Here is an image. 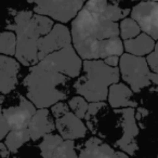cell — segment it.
I'll return each instance as SVG.
<instances>
[{
	"label": "cell",
	"mask_w": 158,
	"mask_h": 158,
	"mask_svg": "<svg viewBox=\"0 0 158 158\" xmlns=\"http://www.w3.org/2000/svg\"><path fill=\"white\" fill-rule=\"evenodd\" d=\"M34 5V12L60 23H67L84 8V0H27Z\"/></svg>",
	"instance_id": "6"
},
{
	"label": "cell",
	"mask_w": 158,
	"mask_h": 158,
	"mask_svg": "<svg viewBox=\"0 0 158 158\" xmlns=\"http://www.w3.org/2000/svg\"><path fill=\"white\" fill-rule=\"evenodd\" d=\"M108 104L112 108L138 107V103L133 99V91L129 86L120 82L113 84L108 88L107 93Z\"/></svg>",
	"instance_id": "16"
},
{
	"label": "cell",
	"mask_w": 158,
	"mask_h": 158,
	"mask_svg": "<svg viewBox=\"0 0 158 158\" xmlns=\"http://www.w3.org/2000/svg\"><path fill=\"white\" fill-rule=\"evenodd\" d=\"M141 34L139 24L132 18H125L119 24V37L123 40L131 39Z\"/></svg>",
	"instance_id": "22"
},
{
	"label": "cell",
	"mask_w": 158,
	"mask_h": 158,
	"mask_svg": "<svg viewBox=\"0 0 158 158\" xmlns=\"http://www.w3.org/2000/svg\"><path fill=\"white\" fill-rule=\"evenodd\" d=\"M120 79L117 67H110L103 60H85L82 74L74 84V90L89 102H104L108 88Z\"/></svg>",
	"instance_id": "4"
},
{
	"label": "cell",
	"mask_w": 158,
	"mask_h": 158,
	"mask_svg": "<svg viewBox=\"0 0 158 158\" xmlns=\"http://www.w3.org/2000/svg\"><path fill=\"white\" fill-rule=\"evenodd\" d=\"M69 77L41 66L39 63L31 66L23 80L27 99L38 108H47L69 94Z\"/></svg>",
	"instance_id": "3"
},
{
	"label": "cell",
	"mask_w": 158,
	"mask_h": 158,
	"mask_svg": "<svg viewBox=\"0 0 158 158\" xmlns=\"http://www.w3.org/2000/svg\"><path fill=\"white\" fill-rule=\"evenodd\" d=\"M149 79H151L152 84L155 85L158 89V74H156V73H151V74H149Z\"/></svg>",
	"instance_id": "31"
},
{
	"label": "cell",
	"mask_w": 158,
	"mask_h": 158,
	"mask_svg": "<svg viewBox=\"0 0 158 158\" xmlns=\"http://www.w3.org/2000/svg\"><path fill=\"white\" fill-rule=\"evenodd\" d=\"M69 110V107H68V104L64 103V102L60 101L57 102V103L53 104L52 106H51V114H52V116L54 117V118H56V117H60L61 115H63L64 113L68 112Z\"/></svg>",
	"instance_id": "26"
},
{
	"label": "cell",
	"mask_w": 158,
	"mask_h": 158,
	"mask_svg": "<svg viewBox=\"0 0 158 158\" xmlns=\"http://www.w3.org/2000/svg\"><path fill=\"white\" fill-rule=\"evenodd\" d=\"M72 41L82 60H103L123 53L119 24L104 20L82 8L72 22Z\"/></svg>",
	"instance_id": "1"
},
{
	"label": "cell",
	"mask_w": 158,
	"mask_h": 158,
	"mask_svg": "<svg viewBox=\"0 0 158 158\" xmlns=\"http://www.w3.org/2000/svg\"><path fill=\"white\" fill-rule=\"evenodd\" d=\"M115 113L120 115L121 128H123V133L119 140L116 142V146L129 155H134L139 148L138 143H136L139 128L136 125L134 108L123 107L121 110L117 108L115 110Z\"/></svg>",
	"instance_id": "8"
},
{
	"label": "cell",
	"mask_w": 158,
	"mask_h": 158,
	"mask_svg": "<svg viewBox=\"0 0 158 158\" xmlns=\"http://www.w3.org/2000/svg\"><path fill=\"white\" fill-rule=\"evenodd\" d=\"M119 59H120V57H119L118 55H110V56L103 59V61H104V63L107 64L110 67H117V65L119 64Z\"/></svg>",
	"instance_id": "28"
},
{
	"label": "cell",
	"mask_w": 158,
	"mask_h": 158,
	"mask_svg": "<svg viewBox=\"0 0 158 158\" xmlns=\"http://www.w3.org/2000/svg\"><path fill=\"white\" fill-rule=\"evenodd\" d=\"M52 158H78L76 146L73 140H65L61 143Z\"/></svg>",
	"instance_id": "24"
},
{
	"label": "cell",
	"mask_w": 158,
	"mask_h": 158,
	"mask_svg": "<svg viewBox=\"0 0 158 158\" xmlns=\"http://www.w3.org/2000/svg\"><path fill=\"white\" fill-rule=\"evenodd\" d=\"M84 1H87V0H84Z\"/></svg>",
	"instance_id": "35"
},
{
	"label": "cell",
	"mask_w": 158,
	"mask_h": 158,
	"mask_svg": "<svg viewBox=\"0 0 158 158\" xmlns=\"http://www.w3.org/2000/svg\"><path fill=\"white\" fill-rule=\"evenodd\" d=\"M146 62L148 67L153 70V73L158 74V53L156 51H153L146 56Z\"/></svg>",
	"instance_id": "27"
},
{
	"label": "cell",
	"mask_w": 158,
	"mask_h": 158,
	"mask_svg": "<svg viewBox=\"0 0 158 158\" xmlns=\"http://www.w3.org/2000/svg\"><path fill=\"white\" fill-rule=\"evenodd\" d=\"M38 63L46 68L61 73L69 78H76L80 75L82 61L72 44L57 51L50 53Z\"/></svg>",
	"instance_id": "7"
},
{
	"label": "cell",
	"mask_w": 158,
	"mask_h": 158,
	"mask_svg": "<svg viewBox=\"0 0 158 158\" xmlns=\"http://www.w3.org/2000/svg\"><path fill=\"white\" fill-rule=\"evenodd\" d=\"M114 148L99 138H90L81 145L78 158H110Z\"/></svg>",
	"instance_id": "17"
},
{
	"label": "cell",
	"mask_w": 158,
	"mask_h": 158,
	"mask_svg": "<svg viewBox=\"0 0 158 158\" xmlns=\"http://www.w3.org/2000/svg\"><path fill=\"white\" fill-rule=\"evenodd\" d=\"M143 33L158 40V1H141L130 11Z\"/></svg>",
	"instance_id": "9"
},
{
	"label": "cell",
	"mask_w": 158,
	"mask_h": 158,
	"mask_svg": "<svg viewBox=\"0 0 158 158\" xmlns=\"http://www.w3.org/2000/svg\"><path fill=\"white\" fill-rule=\"evenodd\" d=\"M54 23L48 16L20 11L12 24L7 27L16 35L15 57L19 63L33 66L38 63V40L51 31Z\"/></svg>",
	"instance_id": "2"
},
{
	"label": "cell",
	"mask_w": 158,
	"mask_h": 158,
	"mask_svg": "<svg viewBox=\"0 0 158 158\" xmlns=\"http://www.w3.org/2000/svg\"><path fill=\"white\" fill-rule=\"evenodd\" d=\"M35 112L36 106L23 95H20L18 105L2 110V114L7 119L10 130L27 128Z\"/></svg>",
	"instance_id": "12"
},
{
	"label": "cell",
	"mask_w": 158,
	"mask_h": 158,
	"mask_svg": "<svg viewBox=\"0 0 158 158\" xmlns=\"http://www.w3.org/2000/svg\"><path fill=\"white\" fill-rule=\"evenodd\" d=\"M154 51H156V52L158 53V40H157V42H156V44H155V50Z\"/></svg>",
	"instance_id": "32"
},
{
	"label": "cell",
	"mask_w": 158,
	"mask_h": 158,
	"mask_svg": "<svg viewBox=\"0 0 158 158\" xmlns=\"http://www.w3.org/2000/svg\"><path fill=\"white\" fill-rule=\"evenodd\" d=\"M72 44V35L67 26L54 24L51 31L38 40V60H42L50 53Z\"/></svg>",
	"instance_id": "11"
},
{
	"label": "cell",
	"mask_w": 158,
	"mask_h": 158,
	"mask_svg": "<svg viewBox=\"0 0 158 158\" xmlns=\"http://www.w3.org/2000/svg\"><path fill=\"white\" fill-rule=\"evenodd\" d=\"M20 63L9 55L0 54V93L8 94L18 85Z\"/></svg>",
	"instance_id": "14"
},
{
	"label": "cell",
	"mask_w": 158,
	"mask_h": 158,
	"mask_svg": "<svg viewBox=\"0 0 158 158\" xmlns=\"http://www.w3.org/2000/svg\"><path fill=\"white\" fill-rule=\"evenodd\" d=\"M5 139V144L8 147L9 152L16 153L22 145H24L25 143H27L31 140V135H29L28 129L24 128V129L10 130Z\"/></svg>",
	"instance_id": "19"
},
{
	"label": "cell",
	"mask_w": 158,
	"mask_h": 158,
	"mask_svg": "<svg viewBox=\"0 0 158 158\" xmlns=\"http://www.w3.org/2000/svg\"><path fill=\"white\" fill-rule=\"evenodd\" d=\"M16 35L14 31H0V54L12 55L15 54Z\"/></svg>",
	"instance_id": "21"
},
{
	"label": "cell",
	"mask_w": 158,
	"mask_h": 158,
	"mask_svg": "<svg viewBox=\"0 0 158 158\" xmlns=\"http://www.w3.org/2000/svg\"><path fill=\"white\" fill-rule=\"evenodd\" d=\"M52 117L48 108H38V110H36L27 126L31 140L37 141L46 134L54 131L55 123Z\"/></svg>",
	"instance_id": "15"
},
{
	"label": "cell",
	"mask_w": 158,
	"mask_h": 158,
	"mask_svg": "<svg viewBox=\"0 0 158 158\" xmlns=\"http://www.w3.org/2000/svg\"><path fill=\"white\" fill-rule=\"evenodd\" d=\"M155 40L147 34H139L136 37L123 40V49L132 55L143 56L155 50Z\"/></svg>",
	"instance_id": "18"
},
{
	"label": "cell",
	"mask_w": 158,
	"mask_h": 158,
	"mask_svg": "<svg viewBox=\"0 0 158 158\" xmlns=\"http://www.w3.org/2000/svg\"><path fill=\"white\" fill-rule=\"evenodd\" d=\"M110 158H129V156L125 152H114Z\"/></svg>",
	"instance_id": "30"
},
{
	"label": "cell",
	"mask_w": 158,
	"mask_h": 158,
	"mask_svg": "<svg viewBox=\"0 0 158 158\" xmlns=\"http://www.w3.org/2000/svg\"><path fill=\"white\" fill-rule=\"evenodd\" d=\"M85 8L94 15L110 22L127 18L131 11L126 0H87Z\"/></svg>",
	"instance_id": "10"
},
{
	"label": "cell",
	"mask_w": 158,
	"mask_h": 158,
	"mask_svg": "<svg viewBox=\"0 0 158 158\" xmlns=\"http://www.w3.org/2000/svg\"><path fill=\"white\" fill-rule=\"evenodd\" d=\"M9 153H10L9 149L6 146L5 143H0V155H1V157H3V158L9 157Z\"/></svg>",
	"instance_id": "29"
},
{
	"label": "cell",
	"mask_w": 158,
	"mask_h": 158,
	"mask_svg": "<svg viewBox=\"0 0 158 158\" xmlns=\"http://www.w3.org/2000/svg\"><path fill=\"white\" fill-rule=\"evenodd\" d=\"M2 102H3V97L0 95V140L5 139L6 135H7L10 131L8 121L2 114V108H1V104H2Z\"/></svg>",
	"instance_id": "25"
},
{
	"label": "cell",
	"mask_w": 158,
	"mask_h": 158,
	"mask_svg": "<svg viewBox=\"0 0 158 158\" xmlns=\"http://www.w3.org/2000/svg\"><path fill=\"white\" fill-rule=\"evenodd\" d=\"M55 128L63 140H78L87 134L85 123L70 110L55 118Z\"/></svg>",
	"instance_id": "13"
},
{
	"label": "cell",
	"mask_w": 158,
	"mask_h": 158,
	"mask_svg": "<svg viewBox=\"0 0 158 158\" xmlns=\"http://www.w3.org/2000/svg\"><path fill=\"white\" fill-rule=\"evenodd\" d=\"M119 73L134 93H139L152 84L149 79L151 70L146 59L143 56L123 53L119 59Z\"/></svg>",
	"instance_id": "5"
},
{
	"label": "cell",
	"mask_w": 158,
	"mask_h": 158,
	"mask_svg": "<svg viewBox=\"0 0 158 158\" xmlns=\"http://www.w3.org/2000/svg\"><path fill=\"white\" fill-rule=\"evenodd\" d=\"M63 138L57 134L48 133L42 136V141L39 144L40 154L42 158H52L53 154L57 149V147L63 142Z\"/></svg>",
	"instance_id": "20"
},
{
	"label": "cell",
	"mask_w": 158,
	"mask_h": 158,
	"mask_svg": "<svg viewBox=\"0 0 158 158\" xmlns=\"http://www.w3.org/2000/svg\"><path fill=\"white\" fill-rule=\"evenodd\" d=\"M88 102L85 98L80 97H74L68 101V107H69L70 112L74 113L78 118L84 119L88 110Z\"/></svg>",
	"instance_id": "23"
},
{
	"label": "cell",
	"mask_w": 158,
	"mask_h": 158,
	"mask_svg": "<svg viewBox=\"0 0 158 158\" xmlns=\"http://www.w3.org/2000/svg\"><path fill=\"white\" fill-rule=\"evenodd\" d=\"M156 158H158V155H157V157H156Z\"/></svg>",
	"instance_id": "34"
},
{
	"label": "cell",
	"mask_w": 158,
	"mask_h": 158,
	"mask_svg": "<svg viewBox=\"0 0 158 158\" xmlns=\"http://www.w3.org/2000/svg\"><path fill=\"white\" fill-rule=\"evenodd\" d=\"M133 1H158V0H133Z\"/></svg>",
	"instance_id": "33"
}]
</instances>
